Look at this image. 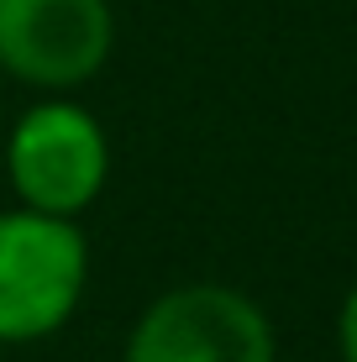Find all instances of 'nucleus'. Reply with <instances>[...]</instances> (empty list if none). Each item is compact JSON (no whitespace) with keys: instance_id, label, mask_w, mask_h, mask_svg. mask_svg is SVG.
I'll use <instances>...</instances> for the list:
<instances>
[{"instance_id":"f257e3e1","label":"nucleus","mask_w":357,"mask_h":362,"mask_svg":"<svg viewBox=\"0 0 357 362\" xmlns=\"http://www.w3.org/2000/svg\"><path fill=\"white\" fill-rule=\"evenodd\" d=\"M90 289V242L79 221L0 210V346H37L79 315Z\"/></svg>"},{"instance_id":"7ed1b4c3","label":"nucleus","mask_w":357,"mask_h":362,"mask_svg":"<svg viewBox=\"0 0 357 362\" xmlns=\"http://www.w3.org/2000/svg\"><path fill=\"white\" fill-rule=\"evenodd\" d=\"M16 205L79 221L110 184V132L74 95H42L6 136Z\"/></svg>"},{"instance_id":"f03ea898","label":"nucleus","mask_w":357,"mask_h":362,"mask_svg":"<svg viewBox=\"0 0 357 362\" xmlns=\"http://www.w3.org/2000/svg\"><path fill=\"white\" fill-rule=\"evenodd\" d=\"M121 362H279V331L247 289L189 279L137 310Z\"/></svg>"},{"instance_id":"20e7f679","label":"nucleus","mask_w":357,"mask_h":362,"mask_svg":"<svg viewBox=\"0 0 357 362\" xmlns=\"http://www.w3.org/2000/svg\"><path fill=\"white\" fill-rule=\"evenodd\" d=\"M116 53L110 0H0V74L37 95H74Z\"/></svg>"},{"instance_id":"39448f33","label":"nucleus","mask_w":357,"mask_h":362,"mask_svg":"<svg viewBox=\"0 0 357 362\" xmlns=\"http://www.w3.org/2000/svg\"><path fill=\"white\" fill-rule=\"evenodd\" d=\"M336 357L357 362V284L341 294V310H336Z\"/></svg>"}]
</instances>
